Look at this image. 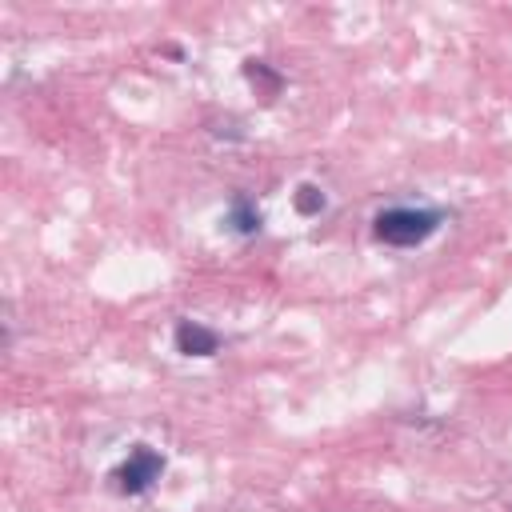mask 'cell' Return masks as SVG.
Masks as SVG:
<instances>
[{
	"label": "cell",
	"instance_id": "cell-3",
	"mask_svg": "<svg viewBox=\"0 0 512 512\" xmlns=\"http://www.w3.org/2000/svg\"><path fill=\"white\" fill-rule=\"evenodd\" d=\"M172 348H176L180 356H188V360H208V356H216V352L224 348V336H220L212 324L184 316V320H176V328H172Z\"/></svg>",
	"mask_w": 512,
	"mask_h": 512
},
{
	"label": "cell",
	"instance_id": "cell-5",
	"mask_svg": "<svg viewBox=\"0 0 512 512\" xmlns=\"http://www.w3.org/2000/svg\"><path fill=\"white\" fill-rule=\"evenodd\" d=\"M244 80L256 88V96H260L264 104H272V100L284 92V76H280L268 60H244Z\"/></svg>",
	"mask_w": 512,
	"mask_h": 512
},
{
	"label": "cell",
	"instance_id": "cell-6",
	"mask_svg": "<svg viewBox=\"0 0 512 512\" xmlns=\"http://www.w3.org/2000/svg\"><path fill=\"white\" fill-rule=\"evenodd\" d=\"M292 208H296V216L316 220V216L328 208V196H324V188H320V184L304 180V184H296V192H292Z\"/></svg>",
	"mask_w": 512,
	"mask_h": 512
},
{
	"label": "cell",
	"instance_id": "cell-1",
	"mask_svg": "<svg viewBox=\"0 0 512 512\" xmlns=\"http://www.w3.org/2000/svg\"><path fill=\"white\" fill-rule=\"evenodd\" d=\"M444 220L448 212L432 204H388L372 216V236L388 248H420L444 228Z\"/></svg>",
	"mask_w": 512,
	"mask_h": 512
},
{
	"label": "cell",
	"instance_id": "cell-2",
	"mask_svg": "<svg viewBox=\"0 0 512 512\" xmlns=\"http://www.w3.org/2000/svg\"><path fill=\"white\" fill-rule=\"evenodd\" d=\"M164 468H168L164 452H156L152 444H132L128 456L108 472V480H112V488H116L120 496L136 500V496H148V492L160 484Z\"/></svg>",
	"mask_w": 512,
	"mask_h": 512
},
{
	"label": "cell",
	"instance_id": "cell-4",
	"mask_svg": "<svg viewBox=\"0 0 512 512\" xmlns=\"http://www.w3.org/2000/svg\"><path fill=\"white\" fill-rule=\"evenodd\" d=\"M224 228H228L232 236H240V240L260 236L264 216H260V208H256V200H252L248 192H232V200H228V208H224Z\"/></svg>",
	"mask_w": 512,
	"mask_h": 512
}]
</instances>
